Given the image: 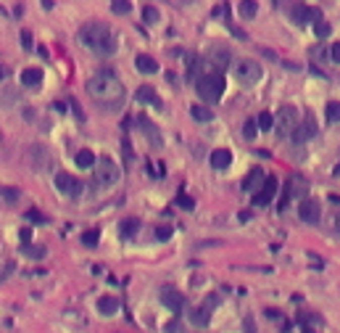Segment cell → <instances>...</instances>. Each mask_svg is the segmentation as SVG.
Masks as SVG:
<instances>
[{
	"label": "cell",
	"instance_id": "cell-7",
	"mask_svg": "<svg viewBox=\"0 0 340 333\" xmlns=\"http://www.w3.org/2000/svg\"><path fill=\"white\" fill-rule=\"evenodd\" d=\"M55 188L64 193V196L69 199H77L79 193H82V182L74 177V175H66V172H58L55 175Z\"/></svg>",
	"mask_w": 340,
	"mask_h": 333
},
{
	"label": "cell",
	"instance_id": "cell-43",
	"mask_svg": "<svg viewBox=\"0 0 340 333\" xmlns=\"http://www.w3.org/2000/svg\"><path fill=\"white\" fill-rule=\"evenodd\" d=\"M266 317L269 320H279V317H282V312H277V309H266Z\"/></svg>",
	"mask_w": 340,
	"mask_h": 333
},
{
	"label": "cell",
	"instance_id": "cell-22",
	"mask_svg": "<svg viewBox=\"0 0 340 333\" xmlns=\"http://www.w3.org/2000/svg\"><path fill=\"white\" fill-rule=\"evenodd\" d=\"M74 162H77L79 169H92L98 159H95V154H92V151H87V148H85V151H79V154L74 156Z\"/></svg>",
	"mask_w": 340,
	"mask_h": 333
},
{
	"label": "cell",
	"instance_id": "cell-9",
	"mask_svg": "<svg viewBox=\"0 0 340 333\" xmlns=\"http://www.w3.org/2000/svg\"><path fill=\"white\" fill-rule=\"evenodd\" d=\"M277 188H279V182H277V177H272L269 175L266 180H264V185L256 191V196H253V204L256 206H266L269 201L274 199V193H277Z\"/></svg>",
	"mask_w": 340,
	"mask_h": 333
},
{
	"label": "cell",
	"instance_id": "cell-47",
	"mask_svg": "<svg viewBox=\"0 0 340 333\" xmlns=\"http://www.w3.org/2000/svg\"><path fill=\"white\" fill-rule=\"evenodd\" d=\"M303 333H316V330H311V328H303Z\"/></svg>",
	"mask_w": 340,
	"mask_h": 333
},
{
	"label": "cell",
	"instance_id": "cell-17",
	"mask_svg": "<svg viewBox=\"0 0 340 333\" xmlns=\"http://www.w3.org/2000/svg\"><path fill=\"white\" fill-rule=\"evenodd\" d=\"M314 132H316L314 122H303V124H298V127H296V132H293V140L301 146V143H306L309 137H314Z\"/></svg>",
	"mask_w": 340,
	"mask_h": 333
},
{
	"label": "cell",
	"instance_id": "cell-34",
	"mask_svg": "<svg viewBox=\"0 0 340 333\" xmlns=\"http://www.w3.org/2000/svg\"><path fill=\"white\" fill-rule=\"evenodd\" d=\"M98 230H87L85 235H82V244H85V246H98Z\"/></svg>",
	"mask_w": 340,
	"mask_h": 333
},
{
	"label": "cell",
	"instance_id": "cell-10",
	"mask_svg": "<svg viewBox=\"0 0 340 333\" xmlns=\"http://www.w3.org/2000/svg\"><path fill=\"white\" fill-rule=\"evenodd\" d=\"M306 191H309V180L303 177V175H298V172H296V175L288 177L285 193H288L290 199H303V196H306Z\"/></svg>",
	"mask_w": 340,
	"mask_h": 333
},
{
	"label": "cell",
	"instance_id": "cell-13",
	"mask_svg": "<svg viewBox=\"0 0 340 333\" xmlns=\"http://www.w3.org/2000/svg\"><path fill=\"white\" fill-rule=\"evenodd\" d=\"M264 180H266L264 172L256 167V169H251L248 175H245V180H243V191H245V193H256V191L264 185Z\"/></svg>",
	"mask_w": 340,
	"mask_h": 333
},
{
	"label": "cell",
	"instance_id": "cell-1",
	"mask_svg": "<svg viewBox=\"0 0 340 333\" xmlns=\"http://www.w3.org/2000/svg\"><path fill=\"white\" fill-rule=\"evenodd\" d=\"M87 96L103 109L116 111L124 101V85L119 82V77L111 72H100L95 77L87 79Z\"/></svg>",
	"mask_w": 340,
	"mask_h": 333
},
{
	"label": "cell",
	"instance_id": "cell-6",
	"mask_svg": "<svg viewBox=\"0 0 340 333\" xmlns=\"http://www.w3.org/2000/svg\"><path fill=\"white\" fill-rule=\"evenodd\" d=\"M301 124V117H298V109L296 106H282L277 111V117H274V130L279 137H288L296 132V127Z\"/></svg>",
	"mask_w": 340,
	"mask_h": 333
},
{
	"label": "cell",
	"instance_id": "cell-25",
	"mask_svg": "<svg viewBox=\"0 0 340 333\" xmlns=\"http://www.w3.org/2000/svg\"><path fill=\"white\" fill-rule=\"evenodd\" d=\"M238 11H240L243 19H253L256 14H259V6H256V0H240Z\"/></svg>",
	"mask_w": 340,
	"mask_h": 333
},
{
	"label": "cell",
	"instance_id": "cell-18",
	"mask_svg": "<svg viewBox=\"0 0 340 333\" xmlns=\"http://www.w3.org/2000/svg\"><path fill=\"white\" fill-rule=\"evenodd\" d=\"M98 312L100 315H116L119 312V299H116V296H100L98 299Z\"/></svg>",
	"mask_w": 340,
	"mask_h": 333
},
{
	"label": "cell",
	"instance_id": "cell-29",
	"mask_svg": "<svg viewBox=\"0 0 340 333\" xmlns=\"http://www.w3.org/2000/svg\"><path fill=\"white\" fill-rule=\"evenodd\" d=\"M314 32H316V37H319V40H324V37H330L332 27L327 24L324 19H316V21H314Z\"/></svg>",
	"mask_w": 340,
	"mask_h": 333
},
{
	"label": "cell",
	"instance_id": "cell-12",
	"mask_svg": "<svg viewBox=\"0 0 340 333\" xmlns=\"http://www.w3.org/2000/svg\"><path fill=\"white\" fill-rule=\"evenodd\" d=\"M161 302L166 304L174 315H177V312H182V307H185L182 294H180V291H174V289H169V286H166V289H161Z\"/></svg>",
	"mask_w": 340,
	"mask_h": 333
},
{
	"label": "cell",
	"instance_id": "cell-40",
	"mask_svg": "<svg viewBox=\"0 0 340 333\" xmlns=\"http://www.w3.org/2000/svg\"><path fill=\"white\" fill-rule=\"evenodd\" d=\"M21 45H24L27 51L32 48V34H29V32H21Z\"/></svg>",
	"mask_w": 340,
	"mask_h": 333
},
{
	"label": "cell",
	"instance_id": "cell-44",
	"mask_svg": "<svg viewBox=\"0 0 340 333\" xmlns=\"http://www.w3.org/2000/svg\"><path fill=\"white\" fill-rule=\"evenodd\" d=\"M245 333H256V328H253V320H251V317H245Z\"/></svg>",
	"mask_w": 340,
	"mask_h": 333
},
{
	"label": "cell",
	"instance_id": "cell-30",
	"mask_svg": "<svg viewBox=\"0 0 340 333\" xmlns=\"http://www.w3.org/2000/svg\"><path fill=\"white\" fill-rule=\"evenodd\" d=\"M111 11H114V14H119V16H124V14H130V11H132V3H130V0H111Z\"/></svg>",
	"mask_w": 340,
	"mask_h": 333
},
{
	"label": "cell",
	"instance_id": "cell-4",
	"mask_svg": "<svg viewBox=\"0 0 340 333\" xmlns=\"http://www.w3.org/2000/svg\"><path fill=\"white\" fill-rule=\"evenodd\" d=\"M232 74H235V79L243 87H253L264 77V69H261V64H256L251 59H240L232 64Z\"/></svg>",
	"mask_w": 340,
	"mask_h": 333
},
{
	"label": "cell",
	"instance_id": "cell-35",
	"mask_svg": "<svg viewBox=\"0 0 340 333\" xmlns=\"http://www.w3.org/2000/svg\"><path fill=\"white\" fill-rule=\"evenodd\" d=\"M177 206H182V209H187V212H193L195 201L190 196H185V193H180V196H177Z\"/></svg>",
	"mask_w": 340,
	"mask_h": 333
},
{
	"label": "cell",
	"instance_id": "cell-26",
	"mask_svg": "<svg viewBox=\"0 0 340 333\" xmlns=\"http://www.w3.org/2000/svg\"><path fill=\"white\" fill-rule=\"evenodd\" d=\"M256 124H259L261 132H269V130H274V117H272L269 111H261L259 119H256Z\"/></svg>",
	"mask_w": 340,
	"mask_h": 333
},
{
	"label": "cell",
	"instance_id": "cell-23",
	"mask_svg": "<svg viewBox=\"0 0 340 333\" xmlns=\"http://www.w3.org/2000/svg\"><path fill=\"white\" fill-rule=\"evenodd\" d=\"M135 98L137 101H145V103H153V106H161V101H158V96H156V90L153 87H148V85H143L135 93Z\"/></svg>",
	"mask_w": 340,
	"mask_h": 333
},
{
	"label": "cell",
	"instance_id": "cell-14",
	"mask_svg": "<svg viewBox=\"0 0 340 333\" xmlns=\"http://www.w3.org/2000/svg\"><path fill=\"white\" fill-rule=\"evenodd\" d=\"M208 64L214 66V69H219V72H221V69H227L232 64L230 61V51L227 48H211L208 51Z\"/></svg>",
	"mask_w": 340,
	"mask_h": 333
},
{
	"label": "cell",
	"instance_id": "cell-37",
	"mask_svg": "<svg viewBox=\"0 0 340 333\" xmlns=\"http://www.w3.org/2000/svg\"><path fill=\"white\" fill-rule=\"evenodd\" d=\"M156 238H158V241H169V238H172V227H158V230H156Z\"/></svg>",
	"mask_w": 340,
	"mask_h": 333
},
{
	"label": "cell",
	"instance_id": "cell-24",
	"mask_svg": "<svg viewBox=\"0 0 340 333\" xmlns=\"http://www.w3.org/2000/svg\"><path fill=\"white\" fill-rule=\"evenodd\" d=\"M190 117L195 122H211V119H214V111H211L208 106H198V103H195V106H190Z\"/></svg>",
	"mask_w": 340,
	"mask_h": 333
},
{
	"label": "cell",
	"instance_id": "cell-27",
	"mask_svg": "<svg viewBox=\"0 0 340 333\" xmlns=\"http://www.w3.org/2000/svg\"><path fill=\"white\" fill-rule=\"evenodd\" d=\"M324 117H327V122H340V103L337 101H330V103H327V106H324Z\"/></svg>",
	"mask_w": 340,
	"mask_h": 333
},
{
	"label": "cell",
	"instance_id": "cell-16",
	"mask_svg": "<svg viewBox=\"0 0 340 333\" xmlns=\"http://www.w3.org/2000/svg\"><path fill=\"white\" fill-rule=\"evenodd\" d=\"M190 323L198 325V328H206V325L211 323V309H206V307H195V309H190Z\"/></svg>",
	"mask_w": 340,
	"mask_h": 333
},
{
	"label": "cell",
	"instance_id": "cell-8",
	"mask_svg": "<svg viewBox=\"0 0 340 333\" xmlns=\"http://www.w3.org/2000/svg\"><path fill=\"white\" fill-rule=\"evenodd\" d=\"M319 209H322V206H319V201H316V199H301L298 217L306 225H316V222H319Z\"/></svg>",
	"mask_w": 340,
	"mask_h": 333
},
{
	"label": "cell",
	"instance_id": "cell-32",
	"mask_svg": "<svg viewBox=\"0 0 340 333\" xmlns=\"http://www.w3.org/2000/svg\"><path fill=\"white\" fill-rule=\"evenodd\" d=\"M143 19L148 21V24H156V21H158V11H156L153 6H145V11H143Z\"/></svg>",
	"mask_w": 340,
	"mask_h": 333
},
{
	"label": "cell",
	"instance_id": "cell-33",
	"mask_svg": "<svg viewBox=\"0 0 340 333\" xmlns=\"http://www.w3.org/2000/svg\"><path fill=\"white\" fill-rule=\"evenodd\" d=\"M27 220L34 222V225H45V222H48V217H42L37 209H29V212H27Z\"/></svg>",
	"mask_w": 340,
	"mask_h": 333
},
{
	"label": "cell",
	"instance_id": "cell-48",
	"mask_svg": "<svg viewBox=\"0 0 340 333\" xmlns=\"http://www.w3.org/2000/svg\"><path fill=\"white\" fill-rule=\"evenodd\" d=\"M6 77V69H0V79H3Z\"/></svg>",
	"mask_w": 340,
	"mask_h": 333
},
{
	"label": "cell",
	"instance_id": "cell-42",
	"mask_svg": "<svg viewBox=\"0 0 340 333\" xmlns=\"http://www.w3.org/2000/svg\"><path fill=\"white\" fill-rule=\"evenodd\" d=\"M19 238H21V244H29V241H32V230H29V227H24Z\"/></svg>",
	"mask_w": 340,
	"mask_h": 333
},
{
	"label": "cell",
	"instance_id": "cell-41",
	"mask_svg": "<svg viewBox=\"0 0 340 333\" xmlns=\"http://www.w3.org/2000/svg\"><path fill=\"white\" fill-rule=\"evenodd\" d=\"M330 56H332V61H335V64H340V42H335V45H332Z\"/></svg>",
	"mask_w": 340,
	"mask_h": 333
},
{
	"label": "cell",
	"instance_id": "cell-31",
	"mask_svg": "<svg viewBox=\"0 0 340 333\" xmlns=\"http://www.w3.org/2000/svg\"><path fill=\"white\" fill-rule=\"evenodd\" d=\"M140 124H143V130H145V135H148V137H153V143H156V146H161V137H158V132L153 130V124H150L148 119H140Z\"/></svg>",
	"mask_w": 340,
	"mask_h": 333
},
{
	"label": "cell",
	"instance_id": "cell-45",
	"mask_svg": "<svg viewBox=\"0 0 340 333\" xmlns=\"http://www.w3.org/2000/svg\"><path fill=\"white\" fill-rule=\"evenodd\" d=\"M335 230L340 233V212H337V217H335Z\"/></svg>",
	"mask_w": 340,
	"mask_h": 333
},
{
	"label": "cell",
	"instance_id": "cell-46",
	"mask_svg": "<svg viewBox=\"0 0 340 333\" xmlns=\"http://www.w3.org/2000/svg\"><path fill=\"white\" fill-rule=\"evenodd\" d=\"M335 177H340V164L335 167Z\"/></svg>",
	"mask_w": 340,
	"mask_h": 333
},
{
	"label": "cell",
	"instance_id": "cell-2",
	"mask_svg": "<svg viewBox=\"0 0 340 333\" xmlns=\"http://www.w3.org/2000/svg\"><path fill=\"white\" fill-rule=\"evenodd\" d=\"M79 42L85 45V48L100 53V56H111L116 51V40H114L111 29L105 24H100V21H90V24L82 27L79 29Z\"/></svg>",
	"mask_w": 340,
	"mask_h": 333
},
{
	"label": "cell",
	"instance_id": "cell-11",
	"mask_svg": "<svg viewBox=\"0 0 340 333\" xmlns=\"http://www.w3.org/2000/svg\"><path fill=\"white\" fill-rule=\"evenodd\" d=\"M290 16H293V21H296L298 27H306V24H311V21L322 19L319 11H316V8H309V6H296V8L290 11Z\"/></svg>",
	"mask_w": 340,
	"mask_h": 333
},
{
	"label": "cell",
	"instance_id": "cell-20",
	"mask_svg": "<svg viewBox=\"0 0 340 333\" xmlns=\"http://www.w3.org/2000/svg\"><path fill=\"white\" fill-rule=\"evenodd\" d=\"M42 82V69H24L21 72V85L24 87H37Z\"/></svg>",
	"mask_w": 340,
	"mask_h": 333
},
{
	"label": "cell",
	"instance_id": "cell-39",
	"mask_svg": "<svg viewBox=\"0 0 340 333\" xmlns=\"http://www.w3.org/2000/svg\"><path fill=\"white\" fill-rule=\"evenodd\" d=\"M3 196H6V201H11V204H14V201L19 199V191H16V188H6V193H3Z\"/></svg>",
	"mask_w": 340,
	"mask_h": 333
},
{
	"label": "cell",
	"instance_id": "cell-5",
	"mask_svg": "<svg viewBox=\"0 0 340 333\" xmlns=\"http://www.w3.org/2000/svg\"><path fill=\"white\" fill-rule=\"evenodd\" d=\"M92 172H95V185L98 188H108V185H116V180H119V167H116L114 159L108 156H100L95 167H92Z\"/></svg>",
	"mask_w": 340,
	"mask_h": 333
},
{
	"label": "cell",
	"instance_id": "cell-38",
	"mask_svg": "<svg viewBox=\"0 0 340 333\" xmlns=\"http://www.w3.org/2000/svg\"><path fill=\"white\" fill-rule=\"evenodd\" d=\"M163 330H166V333H182V325H180V320H172V323H166Z\"/></svg>",
	"mask_w": 340,
	"mask_h": 333
},
{
	"label": "cell",
	"instance_id": "cell-3",
	"mask_svg": "<svg viewBox=\"0 0 340 333\" xmlns=\"http://www.w3.org/2000/svg\"><path fill=\"white\" fill-rule=\"evenodd\" d=\"M195 90L206 103H216L221 96H224V77L221 74H206V77H198Z\"/></svg>",
	"mask_w": 340,
	"mask_h": 333
},
{
	"label": "cell",
	"instance_id": "cell-28",
	"mask_svg": "<svg viewBox=\"0 0 340 333\" xmlns=\"http://www.w3.org/2000/svg\"><path fill=\"white\" fill-rule=\"evenodd\" d=\"M21 251H24V257H29V259H42V257H45V246L21 244Z\"/></svg>",
	"mask_w": 340,
	"mask_h": 333
},
{
	"label": "cell",
	"instance_id": "cell-36",
	"mask_svg": "<svg viewBox=\"0 0 340 333\" xmlns=\"http://www.w3.org/2000/svg\"><path fill=\"white\" fill-rule=\"evenodd\" d=\"M245 137H248V140H251V137H256V132H259V124H256V119H248V122H245Z\"/></svg>",
	"mask_w": 340,
	"mask_h": 333
},
{
	"label": "cell",
	"instance_id": "cell-19",
	"mask_svg": "<svg viewBox=\"0 0 340 333\" xmlns=\"http://www.w3.org/2000/svg\"><path fill=\"white\" fill-rule=\"evenodd\" d=\"M135 66H137V72H143V74H156L158 72L156 59H150V56H145V53L135 59Z\"/></svg>",
	"mask_w": 340,
	"mask_h": 333
},
{
	"label": "cell",
	"instance_id": "cell-15",
	"mask_svg": "<svg viewBox=\"0 0 340 333\" xmlns=\"http://www.w3.org/2000/svg\"><path fill=\"white\" fill-rule=\"evenodd\" d=\"M230 164H232V154L227 148H216V151L211 154V167L214 169H227Z\"/></svg>",
	"mask_w": 340,
	"mask_h": 333
},
{
	"label": "cell",
	"instance_id": "cell-21",
	"mask_svg": "<svg viewBox=\"0 0 340 333\" xmlns=\"http://www.w3.org/2000/svg\"><path fill=\"white\" fill-rule=\"evenodd\" d=\"M137 230H140V220H137V217H127V220H122V225H119L122 238H135Z\"/></svg>",
	"mask_w": 340,
	"mask_h": 333
}]
</instances>
